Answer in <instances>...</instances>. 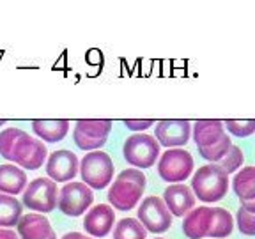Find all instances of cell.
Segmentation results:
<instances>
[{"mask_svg":"<svg viewBox=\"0 0 255 239\" xmlns=\"http://www.w3.org/2000/svg\"><path fill=\"white\" fill-rule=\"evenodd\" d=\"M145 183L147 179L142 170H136V168L123 170L108 190V202L112 204L114 209L129 211L142 199Z\"/></svg>","mask_w":255,"mask_h":239,"instance_id":"1","label":"cell"},{"mask_svg":"<svg viewBox=\"0 0 255 239\" xmlns=\"http://www.w3.org/2000/svg\"><path fill=\"white\" fill-rule=\"evenodd\" d=\"M191 191L202 202H218L229 191V175L220 165H204L193 174Z\"/></svg>","mask_w":255,"mask_h":239,"instance_id":"2","label":"cell"},{"mask_svg":"<svg viewBox=\"0 0 255 239\" xmlns=\"http://www.w3.org/2000/svg\"><path fill=\"white\" fill-rule=\"evenodd\" d=\"M80 175L85 186L94 190H103L114 179V161L103 151H91L78 163Z\"/></svg>","mask_w":255,"mask_h":239,"instance_id":"3","label":"cell"},{"mask_svg":"<svg viewBox=\"0 0 255 239\" xmlns=\"http://www.w3.org/2000/svg\"><path fill=\"white\" fill-rule=\"evenodd\" d=\"M123 154L128 163L131 167H136V170L149 168L156 163L159 156V143L156 142L154 136L136 133L124 142Z\"/></svg>","mask_w":255,"mask_h":239,"instance_id":"4","label":"cell"},{"mask_svg":"<svg viewBox=\"0 0 255 239\" xmlns=\"http://www.w3.org/2000/svg\"><path fill=\"white\" fill-rule=\"evenodd\" d=\"M193 170V158L184 149H168L158 161V174L167 183L181 184L186 181Z\"/></svg>","mask_w":255,"mask_h":239,"instance_id":"5","label":"cell"},{"mask_svg":"<svg viewBox=\"0 0 255 239\" xmlns=\"http://www.w3.org/2000/svg\"><path fill=\"white\" fill-rule=\"evenodd\" d=\"M73 140L82 151H98L107 143L112 120H76Z\"/></svg>","mask_w":255,"mask_h":239,"instance_id":"6","label":"cell"},{"mask_svg":"<svg viewBox=\"0 0 255 239\" xmlns=\"http://www.w3.org/2000/svg\"><path fill=\"white\" fill-rule=\"evenodd\" d=\"M23 204L37 213H50L57 207V184L48 177L30 181L23 190Z\"/></svg>","mask_w":255,"mask_h":239,"instance_id":"7","label":"cell"},{"mask_svg":"<svg viewBox=\"0 0 255 239\" xmlns=\"http://www.w3.org/2000/svg\"><path fill=\"white\" fill-rule=\"evenodd\" d=\"M138 222L145 231L152 234H161L172 227V215L168 213L163 200L151 195L143 199L142 206L138 207Z\"/></svg>","mask_w":255,"mask_h":239,"instance_id":"8","label":"cell"},{"mask_svg":"<svg viewBox=\"0 0 255 239\" xmlns=\"http://www.w3.org/2000/svg\"><path fill=\"white\" fill-rule=\"evenodd\" d=\"M94 200V193L89 186H85L84 183H68L66 186L60 190L59 199V209L66 216H82L85 213V209H89Z\"/></svg>","mask_w":255,"mask_h":239,"instance_id":"9","label":"cell"},{"mask_svg":"<svg viewBox=\"0 0 255 239\" xmlns=\"http://www.w3.org/2000/svg\"><path fill=\"white\" fill-rule=\"evenodd\" d=\"M46 147L41 140L32 138L28 133L23 131V135L18 138L14 145L11 161L23 167L25 170H37V168L43 167L44 159H46Z\"/></svg>","mask_w":255,"mask_h":239,"instance_id":"10","label":"cell"},{"mask_svg":"<svg viewBox=\"0 0 255 239\" xmlns=\"http://www.w3.org/2000/svg\"><path fill=\"white\" fill-rule=\"evenodd\" d=\"M46 174L53 183L73 181L75 175L78 174V158L75 156V152L66 151V149L52 152L46 163Z\"/></svg>","mask_w":255,"mask_h":239,"instance_id":"11","label":"cell"},{"mask_svg":"<svg viewBox=\"0 0 255 239\" xmlns=\"http://www.w3.org/2000/svg\"><path fill=\"white\" fill-rule=\"evenodd\" d=\"M156 124L154 138L159 145L165 147H181L190 140L191 127L188 120H159Z\"/></svg>","mask_w":255,"mask_h":239,"instance_id":"12","label":"cell"},{"mask_svg":"<svg viewBox=\"0 0 255 239\" xmlns=\"http://www.w3.org/2000/svg\"><path fill=\"white\" fill-rule=\"evenodd\" d=\"M114 222H116L114 209L108 204H100L89 209L84 220V229L92 238H107L114 227Z\"/></svg>","mask_w":255,"mask_h":239,"instance_id":"13","label":"cell"},{"mask_svg":"<svg viewBox=\"0 0 255 239\" xmlns=\"http://www.w3.org/2000/svg\"><path fill=\"white\" fill-rule=\"evenodd\" d=\"M168 213L174 216H184L195 206V195L186 184H170L163 191V199Z\"/></svg>","mask_w":255,"mask_h":239,"instance_id":"14","label":"cell"},{"mask_svg":"<svg viewBox=\"0 0 255 239\" xmlns=\"http://www.w3.org/2000/svg\"><path fill=\"white\" fill-rule=\"evenodd\" d=\"M16 227H18V234L21 239H48L50 234H53L48 218H44L39 213H28L21 216Z\"/></svg>","mask_w":255,"mask_h":239,"instance_id":"15","label":"cell"},{"mask_svg":"<svg viewBox=\"0 0 255 239\" xmlns=\"http://www.w3.org/2000/svg\"><path fill=\"white\" fill-rule=\"evenodd\" d=\"M213 207H199L191 209L183 222V232L188 239H202L207 236L209 223H211Z\"/></svg>","mask_w":255,"mask_h":239,"instance_id":"16","label":"cell"},{"mask_svg":"<svg viewBox=\"0 0 255 239\" xmlns=\"http://www.w3.org/2000/svg\"><path fill=\"white\" fill-rule=\"evenodd\" d=\"M27 186V174L14 165H0V193L20 195Z\"/></svg>","mask_w":255,"mask_h":239,"instance_id":"17","label":"cell"},{"mask_svg":"<svg viewBox=\"0 0 255 239\" xmlns=\"http://www.w3.org/2000/svg\"><path fill=\"white\" fill-rule=\"evenodd\" d=\"M223 135H225V127L222 120H197L193 126V140L199 149L209 147Z\"/></svg>","mask_w":255,"mask_h":239,"instance_id":"18","label":"cell"},{"mask_svg":"<svg viewBox=\"0 0 255 239\" xmlns=\"http://www.w3.org/2000/svg\"><path fill=\"white\" fill-rule=\"evenodd\" d=\"M32 129L44 142H60L69 131V120H32Z\"/></svg>","mask_w":255,"mask_h":239,"instance_id":"19","label":"cell"},{"mask_svg":"<svg viewBox=\"0 0 255 239\" xmlns=\"http://www.w3.org/2000/svg\"><path fill=\"white\" fill-rule=\"evenodd\" d=\"M234 231V218L223 207H213L211 223L206 238H227Z\"/></svg>","mask_w":255,"mask_h":239,"instance_id":"20","label":"cell"},{"mask_svg":"<svg viewBox=\"0 0 255 239\" xmlns=\"http://www.w3.org/2000/svg\"><path fill=\"white\" fill-rule=\"evenodd\" d=\"M255 170L254 167H245L241 168V172L234 175V181H232V186H234L236 195L239 197L241 202H252L255 199Z\"/></svg>","mask_w":255,"mask_h":239,"instance_id":"21","label":"cell"},{"mask_svg":"<svg viewBox=\"0 0 255 239\" xmlns=\"http://www.w3.org/2000/svg\"><path fill=\"white\" fill-rule=\"evenodd\" d=\"M21 218V202L16 197L0 193V229L14 227Z\"/></svg>","mask_w":255,"mask_h":239,"instance_id":"22","label":"cell"},{"mask_svg":"<svg viewBox=\"0 0 255 239\" xmlns=\"http://www.w3.org/2000/svg\"><path fill=\"white\" fill-rule=\"evenodd\" d=\"M114 239H145V229L135 218H123L114 229Z\"/></svg>","mask_w":255,"mask_h":239,"instance_id":"23","label":"cell"},{"mask_svg":"<svg viewBox=\"0 0 255 239\" xmlns=\"http://www.w3.org/2000/svg\"><path fill=\"white\" fill-rule=\"evenodd\" d=\"M255 202H241V207L238 209V229L241 234L254 236L255 234Z\"/></svg>","mask_w":255,"mask_h":239,"instance_id":"24","label":"cell"},{"mask_svg":"<svg viewBox=\"0 0 255 239\" xmlns=\"http://www.w3.org/2000/svg\"><path fill=\"white\" fill-rule=\"evenodd\" d=\"M231 145H232V140L229 138L227 133H225L222 138L216 140L215 143H211L209 147L199 149V152H200V156H202L204 159H209V161H220V159H222L223 156L229 152Z\"/></svg>","mask_w":255,"mask_h":239,"instance_id":"25","label":"cell"},{"mask_svg":"<svg viewBox=\"0 0 255 239\" xmlns=\"http://www.w3.org/2000/svg\"><path fill=\"white\" fill-rule=\"evenodd\" d=\"M21 135H23V131L18 129V127H7L4 131H0V156H2V158L11 161L14 145Z\"/></svg>","mask_w":255,"mask_h":239,"instance_id":"26","label":"cell"},{"mask_svg":"<svg viewBox=\"0 0 255 239\" xmlns=\"http://www.w3.org/2000/svg\"><path fill=\"white\" fill-rule=\"evenodd\" d=\"M243 161H245V156H243L241 147H238V145H231V149H229L227 154L220 159V167H222V170L229 175V174H232V172L238 170V168H241Z\"/></svg>","mask_w":255,"mask_h":239,"instance_id":"27","label":"cell"},{"mask_svg":"<svg viewBox=\"0 0 255 239\" xmlns=\"http://www.w3.org/2000/svg\"><path fill=\"white\" fill-rule=\"evenodd\" d=\"M223 127H227L234 136L245 138V136L254 135L255 120H252V119L250 120H225V122H223Z\"/></svg>","mask_w":255,"mask_h":239,"instance_id":"28","label":"cell"},{"mask_svg":"<svg viewBox=\"0 0 255 239\" xmlns=\"http://www.w3.org/2000/svg\"><path fill=\"white\" fill-rule=\"evenodd\" d=\"M154 124V120L147 119V120H124V126L128 129H133V131H142V129H147Z\"/></svg>","mask_w":255,"mask_h":239,"instance_id":"29","label":"cell"},{"mask_svg":"<svg viewBox=\"0 0 255 239\" xmlns=\"http://www.w3.org/2000/svg\"><path fill=\"white\" fill-rule=\"evenodd\" d=\"M0 239H18V236L9 229H0Z\"/></svg>","mask_w":255,"mask_h":239,"instance_id":"30","label":"cell"},{"mask_svg":"<svg viewBox=\"0 0 255 239\" xmlns=\"http://www.w3.org/2000/svg\"><path fill=\"white\" fill-rule=\"evenodd\" d=\"M62 239H94V238H87V236L82 234V232H68Z\"/></svg>","mask_w":255,"mask_h":239,"instance_id":"31","label":"cell"},{"mask_svg":"<svg viewBox=\"0 0 255 239\" xmlns=\"http://www.w3.org/2000/svg\"><path fill=\"white\" fill-rule=\"evenodd\" d=\"M48 239H57V236H55V232H53V234H50V238Z\"/></svg>","mask_w":255,"mask_h":239,"instance_id":"32","label":"cell"},{"mask_svg":"<svg viewBox=\"0 0 255 239\" xmlns=\"http://www.w3.org/2000/svg\"><path fill=\"white\" fill-rule=\"evenodd\" d=\"M2 124H5V120H0V126H2Z\"/></svg>","mask_w":255,"mask_h":239,"instance_id":"33","label":"cell"},{"mask_svg":"<svg viewBox=\"0 0 255 239\" xmlns=\"http://www.w3.org/2000/svg\"><path fill=\"white\" fill-rule=\"evenodd\" d=\"M154 239H165V238H154Z\"/></svg>","mask_w":255,"mask_h":239,"instance_id":"34","label":"cell"}]
</instances>
